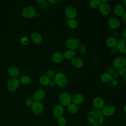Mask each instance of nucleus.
Instances as JSON below:
<instances>
[{
    "label": "nucleus",
    "mask_w": 126,
    "mask_h": 126,
    "mask_svg": "<svg viewBox=\"0 0 126 126\" xmlns=\"http://www.w3.org/2000/svg\"><path fill=\"white\" fill-rule=\"evenodd\" d=\"M87 120L94 126H100L104 121V116L101 110L93 109L89 112L87 115Z\"/></svg>",
    "instance_id": "1"
},
{
    "label": "nucleus",
    "mask_w": 126,
    "mask_h": 126,
    "mask_svg": "<svg viewBox=\"0 0 126 126\" xmlns=\"http://www.w3.org/2000/svg\"><path fill=\"white\" fill-rule=\"evenodd\" d=\"M54 82L55 85L60 88H64L68 84L67 77L62 72H56L54 77Z\"/></svg>",
    "instance_id": "2"
},
{
    "label": "nucleus",
    "mask_w": 126,
    "mask_h": 126,
    "mask_svg": "<svg viewBox=\"0 0 126 126\" xmlns=\"http://www.w3.org/2000/svg\"><path fill=\"white\" fill-rule=\"evenodd\" d=\"M20 84L19 79L10 77L7 80L6 83V90L10 93H14L19 88Z\"/></svg>",
    "instance_id": "3"
},
{
    "label": "nucleus",
    "mask_w": 126,
    "mask_h": 126,
    "mask_svg": "<svg viewBox=\"0 0 126 126\" xmlns=\"http://www.w3.org/2000/svg\"><path fill=\"white\" fill-rule=\"evenodd\" d=\"M58 100L60 104L66 107L72 102V95L67 92H62L59 95Z\"/></svg>",
    "instance_id": "4"
},
{
    "label": "nucleus",
    "mask_w": 126,
    "mask_h": 126,
    "mask_svg": "<svg viewBox=\"0 0 126 126\" xmlns=\"http://www.w3.org/2000/svg\"><path fill=\"white\" fill-rule=\"evenodd\" d=\"M37 11L36 9L32 6L29 5L25 7L22 10V16L27 19H32L36 17Z\"/></svg>",
    "instance_id": "5"
},
{
    "label": "nucleus",
    "mask_w": 126,
    "mask_h": 126,
    "mask_svg": "<svg viewBox=\"0 0 126 126\" xmlns=\"http://www.w3.org/2000/svg\"><path fill=\"white\" fill-rule=\"evenodd\" d=\"M64 15L67 20L76 19L78 16V10L73 5H67L64 8Z\"/></svg>",
    "instance_id": "6"
},
{
    "label": "nucleus",
    "mask_w": 126,
    "mask_h": 126,
    "mask_svg": "<svg viewBox=\"0 0 126 126\" xmlns=\"http://www.w3.org/2000/svg\"><path fill=\"white\" fill-rule=\"evenodd\" d=\"M81 43V39L77 38H69L65 41V46L67 49L75 51Z\"/></svg>",
    "instance_id": "7"
},
{
    "label": "nucleus",
    "mask_w": 126,
    "mask_h": 126,
    "mask_svg": "<svg viewBox=\"0 0 126 126\" xmlns=\"http://www.w3.org/2000/svg\"><path fill=\"white\" fill-rule=\"evenodd\" d=\"M31 108L32 113L36 115H41L44 110L43 104L39 101H34Z\"/></svg>",
    "instance_id": "8"
},
{
    "label": "nucleus",
    "mask_w": 126,
    "mask_h": 126,
    "mask_svg": "<svg viewBox=\"0 0 126 126\" xmlns=\"http://www.w3.org/2000/svg\"><path fill=\"white\" fill-rule=\"evenodd\" d=\"M107 24L109 28L111 30H116L120 27L121 21L116 17H111L107 20Z\"/></svg>",
    "instance_id": "9"
},
{
    "label": "nucleus",
    "mask_w": 126,
    "mask_h": 126,
    "mask_svg": "<svg viewBox=\"0 0 126 126\" xmlns=\"http://www.w3.org/2000/svg\"><path fill=\"white\" fill-rule=\"evenodd\" d=\"M116 107L112 104H105L104 107L101 110L103 115L105 117H110L116 112Z\"/></svg>",
    "instance_id": "10"
},
{
    "label": "nucleus",
    "mask_w": 126,
    "mask_h": 126,
    "mask_svg": "<svg viewBox=\"0 0 126 126\" xmlns=\"http://www.w3.org/2000/svg\"><path fill=\"white\" fill-rule=\"evenodd\" d=\"M98 9L100 14L104 16L109 15L111 11V6L108 2H101Z\"/></svg>",
    "instance_id": "11"
},
{
    "label": "nucleus",
    "mask_w": 126,
    "mask_h": 126,
    "mask_svg": "<svg viewBox=\"0 0 126 126\" xmlns=\"http://www.w3.org/2000/svg\"><path fill=\"white\" fill-rule=\"evenodd\" d=\"M126 63V61L124 56H119L116 57L112 62V65L114 68H119L124 67Z\"/></svg>",
    "instance_id": "12"
},
{
    "label": "nucleus",
    "mask_w": 126,
    "mask_h": 126,
    "mask_svg": "<svg viewBox=\"0 0 126 126\" xmlns=\"http://www.w3.org/2000/svg\"><path fill=\"white\" fill-rule=\"evenodd\" d=\"M92 105L95 109L101 110L105 105V102L102 97H95L92 101Z\"/></svg>",
    "instance_id": "13"
},
{
    "label": "nucleus",
    "mask_w": 126,
    "mask_h": 126,
    "mask_svg": "<svg viewBox=\"0 0 126 126\" xmlns=\"http://www.w3.org/2000/svg\"><path fill=\"white\" fill-rule=\"evenodd\" d=\"M46 92L43 89H38L33 93L32 98L34 101H41L45 97Z\"/></svg>",
    "instance_id": "14"
},
{
    "label": "nucleus",
    "mask_w": 126,
    "mask_h": 126,
    "mask_svg": "<svg viewBox=\"0 0 126 126\" xmlns=\"http://www.w3.org/2000/svg\"><path fill=\"white\" fill-rule=\"evenodd\" d=\"M70 64L74 68L80 69L83 67L84 65V62L80 57L76 56L70 60Z\"/></svg>",
    "instance_id": "15"
},
{
    "label": "nucleus",
    "mask_w": 126,
    "mask_h": 126,
    "mask_svg": "<svg viewBox=\"0 0 126 126\" xmlns=\"http://www.w3.org/2000/svg\"><path fill=\"white\" fill-rule=\"evenodd\" d=\"M64 112V107L60 104H56L53 108V110H52L53 115L55 117L57 118L63 116Z\"/></svg>",
    "instance_id": "16"
},
{
    "label": "nucleus",
    "mask_w": 126,
    "mask_h": 126,
    "mask_svg": "<svg viewBox=\"0 0 126 126\" xmlns=\"http://www.w3.org/2000/svg\"><path fill=\"white\" fill-rule=\"evenodd\" d=\"M30 37L32 41L35 44H41L43 40V36L42 34L38 32H33L30 34Z\"/></svg>",
    "instance_id": "17"
},
{
    "label": "nucleus",
    "mask_w": 126,
    "mask_h": 126,
    "mask_svg": "<svg viewBox=\"0 0 126 126\" xmlns=\"http://www.w3.org/2000/svg\"><path fill=\"white\" fill-rule=\"evenodd\" d=\"M118 52L122 54H126V39L122 38L118 40V43L116 47Z\"/></svg>",
    "instance_id": "18"
},
{
    "label": "nucleus",
    "mask_w": 126,
    "mask_h": 126,
    "mask_svg": "<svg viewBox=\"0 0 126 126\" xmlns=\"http://www.w3.org/2000/svg\"><path fill=\"white\" fill-rule=\"evenodd\" d=\"M51 61L55 63H60L64 60L63 53L61 52H55L52 54L51 57Z\"/></svg>",
    "instance_id": "19"
},
{
    "label": "nucleus",
    "mask_w": 126,
    "mask_h": 126,
    "mask_svg": "<svg viewBox=\"0 0 126 126\" xmlns=\"http://www.w3.org/2000/svg\"><path fill=\"white\" fill-rule=\"evenodd\" d=\"M7 73L10 77L18 78L20 74L19 68L15 65H10L7 69Z\"/></svg>",
    "instance_id": "20"
},
{
    "label": "nucleus",
    "mask_w": 126,
    "mask_h": 126,
    "mask_svg": "<svg viewBox=\"0 0 126 126\" xmlns=\"http://www.w3.org/2000/svg\"><path fill=\"white\" fill-rule=\"evenodd\" d=\"M85 99L84 95L80 93H76L72 95V102L78 105L83 103Z\"/></svg>",
    "instance_id": "21"
},
{
    "label": "nucleus",
    "mask_w": 126,
    "mask_h": 126,
    "mask_svg": "<svg viewBox=\"0 0 126 126\" xmlns=\"http://www.w3.org/2000/svg\"><path fill=\"white\" fill-rule=\"evenodd\" d=\"M113 11L116 16L121 17L126 11V9L122 4L116 3L113 6Z\"/></svg>",
    "instance_id": "22"
},
{
    "label": "nucleus",
    "mask_w": 126,
    "mask_h": 126,
    "mask_svg": "<svg viewBox=\"0 0 126 126\" xmlns=\"http://www.w3.org/2000/svg\"><path fill=\"white\" fill-rule=\"evenodd\" d=\"M118 40L116 37L110 36L106 38L105 40V44L108 47L111 49L115 48L116 47L117 44L118 43Z\"/></svg>",
    "instance_id": "23"
},
{
    "label": "nucleus",
    "mask_w": 126,
    "mask_h": 126,
    "mask_svg": "<svg viewBox=\"0 0 126 126\" xmlns=\"http://www.w3.org/2000/svg\"><path fill=\"white\" fill-rule=\"evenodd\" d=\"M100 80L101 82L104 83H109L112 81L113 77L112 75L109 73L105 72L101 74L100 77Z\"/></svg>",
    "instance_id": "24"
},
{
    "label": "nucleus",
    "mask_w": 126,
    "mask_h": 126,
    "mask_svg": "<svg viewBox=\"0 0 126 126\" xmlns=\"http://www.w3.org/2000/svg\"><path fill=\"white\" fill-rule=\"evenodd\" d=\"M76 52L74 50L67 49L63 53L64 59L66 60H71L76 57Z\"/></svg>",
    "instance_id": "25"
},
{
    "label": "nucleus",
    "mask_w": 126,
    "mask_h": 126,
    "mask_svg": "<svg viewBox=\"0 0 126 126\" xmlns=\"http://www.w3.org/2000/svg\"><path fill=\"white\" fill-rule=\"evenodd\" d=\"M38 81H39V83H40V84H41V85L44 86H49V85L51 82V79L50 78H49L48 77H47V76H46L45 75L41 76L39 78Z\"/></svg>",
    "instance_id": "26"
},
{
    "label": "nucleus",
    "mask_w": 126,
    "mask_h": 126,
    "mask_svg": "<svg viewBox=\"0 0 126 126\" xmlns=\"http://www.w3.org/2000/svg\"><path fill=\"white\" fill-rule=\"evenodd\" d=\"M20 83L24 85H28L31 83L32 79L30 76L27 75H24L21 76L19 79Z\"/></svg>",
    "instance_id": "27"
},
{
    "label": "nucleus",
    "mask_w": 126,
    "mask_h": 126,
    "mask_svg": "<svg viewBox=\"0 0 126 126\" xmlns=\"http://www.w3.org/2000/svg\"><path fill=\"white\" fill-rule=\"evenodd\" d=\"M66 107H67V110L68 112L71 114H76L78 111V110H79L78 105L72 102L70 103Z\"/></svg>",
    "instance_id": "28"
},
{
    "label": "nucleus",
    "mask_w": 126,
    "mask_h": 126,
    "mask_svg": "<svg viewBox=\"0 0 126 126\" xmlns=\"http://www.w3.org/2000/svg\"><path fill=\"white\" fill-rule=\"evenodd\" d=\"M67 25L69 29L74 30L78 27V23L75 19H68L67 21Z\"/></svg>",
    "instance_id": "29"
},
{
    "label": "nucleus",
    "mask_w": 126,
    "mask_h": 126,
    "mask_svg": "<svg viewBox=\"0 0 126 126\" xmlns=\"http://www.w3.org/2000/svg\"><path fill=\"white\" fill-rule=\"evenodd\" d=\"M101 2L99 0H91L89 2V5L91 8L93 9H98Z\"/></svg>",
    "instance_id": "30"
},
{
    "label": "nucleus",
    "mask_w": 126,
    "mask_h": 126,
    "mask_svg": "<svg viewBox=\"0 0 126 126\" xmlns=\"http://www.w3.org/2000/svg\"><path fill=\"white\" fill-rule=\"evenodd\" d=\"M57 123L60 126H65L67 124V120L63 116L57 118Z\"/></svg>",
    "instance_id": "31"
},
{
    "label": "nucleus",
    "mask_w": 126,
    "mask_h": 126,
    "mask_svg": "<svg viewBox=\"0 0 126 126\" xmlns=\"http://www.w3.org/2000/svg\"><path fill=\"white\" fill-rule=\"evenodd\" d=\"M78 52L80 54H85L87 51V48L86 45L83 43H81L80 45L79 46L78 49Z\"/></svg>",
    "instance_id": "32"
},
{
    "label": "nucleus",
    "mask_w": 126,
    "mask_h": 126,
    "mask_svg": "<svg viewBox=\"0 0 126 126\" xmlns=\"http://www.w3.org/2000/svg\"><path fill=\"white\" fill-rule=\"evenodd\" d=\"M56 73V72L54 70L50 69H48L47 71H46V72L45 73V75L46 76H47V77H48L49 78H51L54 77Z\"/></svg>",
    "instance_id": "33"
},
{
    "label": "nucleus",
    "mask_w": 126,
    "mask_h": 126,
    "mask_svg": "<svg viewBox=\"0 0 126 126\" xmlns=\"http://www.w3.org/2000/svg\"><path fill=\"white\" fill-rule=\"evenodd\" d=\"M20 42L22 45L26 46L29 43V38L27 36H23L21 38Z\"/></svg>",
    "instance_id": "34"
},
{
    "label": "nucleus",
    "mask_w": 126,
    "mask_h": 126,
    "mask_svg": "<svg viewBox=\"0 0 126 126\" xmlns=\"http://www.w3.org/2000/svg\"><path fill=\"white\" fill-rule=\"evenodd\" d=\"M34 101V100H33L32 97H28L26 99V100L25 101V104H26V105L27 107L31 108V106H32Z\"/></svg>",
    "instance_id": "35"
},
{
    "label": "nucleus",
    "mask_w": 126,
    "mask_h": 126,
    "mask_svg": "<svg viewBox=\"0 0 126 126\" xmlns=\"http://www.w3.org/2000/svg\"><path fill=\"white\" fill-rule=\"evenodd\" d=\"M126 73V70L124 66L120 67L118 69V73L119 75L123 76Z\"/></svg>",
    "instance_id": "36"
},
{
    "label": "nucleus",
    "mask_w": 126,
    "mask_h": 126,
    "mask_svg": "<svg viewBox=\"0 0 126 126\" xmlns=\"http://www.w3.org/2000/svg\"><path fill=\"white\" fill-rule=\"evenodd\" d=\"M107 72L109 73V74H111L112 75L113 74H114V73H115V69L113 67H112V66H109L107 68V71H106Z\"/></svg>",
    "instance_id": "37"
},
{
    "label": "nucleus",
    "mask_w": 126,
    "mask_h": 126,
    "mask_svg": "<svg viewBox=\"0 0 126 126\" xmlns=\"http://www.w3.org/2000/svg\"><path fill=\"white\" fill-rule=\"evenodd\" d=\"M61 0H47V1L49 3L52 5H56L59 3L61 2Z\"/></svg>",
    "instance_id": "38"
},
{
    "label": "nucleus",
    "mask_w": 126,
    "mask_h": 126,
    "mask_svg": "<svg viewBox=\"0 0 126 126\" xmlns=\"http://www.w3.org/2000/svg\"><path fill=\"white\" fill-rule=\"evenodd\" d=\"M121 21L124 24L126 25V10L121 16Z\"/></svg>",
    "instance_id": "39"
},
{
    "label": "nucleus",
    "mask_w": 126,
    "mask_h": 126,
    "mask_svg": "<svg viewBox=\"0 0 126 126\" xmlns=\"http://www.w3.org/2000/svg\"><path fill=\"white\" fill-rule=\"evenodd\" d=\"M122 36L123 37V38H125L126 39V28L123 32Z\"/></svg>",
    "instance_id": "40"
},
{
    "label": "nucleus",
    "mask_w": 126,
    "mask_h": 126,
    "mask_svg": "<svg viewBox=\"0 0 126 126\" xmlns=\"http://www.w3.org/2000/svg\"><path fill=\"white\" fill-rule=\"evenodd\" d=\"M111 52L112 53H113V54H115L117 52H118L116 47L115 48H111Z\"/></svg>",
    "instance_id": "41"
},
{
    "label": "nucleus",
    "mask_w": 126,
    "mask_h": 126,
    "mask_svg": "<svg viewBox=\"0 0 126 126\" xmlns=\"http://www.w3.org/2000/svg\"><path fill=\"white\" fill-rule=\"evenodd\" d=\"M36 1L37 3H38L39 4H41V3H43L45 1V0H36Z\"/></svg>",
    "instance_id": "42"
},
{
    "label": "nucleus",
    "mask_w": 126,
    "mask_h": 126,
    "mask_svg": "<svg viewBox=\"0 0 126 126\" xmlns=\"http://www.w3.org/2000/svg\"><path fill=\"white\" fill-rule=\"evenodd\" d=\"M122 4L124 6L125 8H126V0H123Z\"/></svg>",
    "instance_id": "43"
},
{
    "label": "nucleus",
    "mask_w": 126,
    "mask_h": 126,
    "mask_svg": "<svg viewBox=\"0 0 126 126\" xmlns=\"http://www.w3.org/2000/svg\"><path fill=\"white\" fill-rule=\"evenodd\" d=\"M123 79L126 83V73L123 76Z\"/></svg>",
    "instance_id": "44"
},
{
    "label": "nucleus",
    "mask_w": 126,
    "mask_h": 126,
    "mask_svg": "<svg viewBox=\"0 0 126 126\" xmlns=\"http://www.w3.org/2000/svg\"><path fill=\"white\" fill-rule=\"evenodd\" d=\"M55 83L54 82H51V83H50V85H49V86H50V87H53V86H54V85H55Z\"/></svg>",
    "instance_id": "45"
},
{
    "label": "nucleus",
    "mask_w": 126,
    "mask_h": 126,
    "mask_svg": "<svg viewBox=\"0 0 126 126\" xmlns=\"http://www.w3.org/2000/svg\"><path fill=\"white\" fill-rule=\"evenodd\" d=\"M101 2H108L110 0H99Z\"/></svg>",
    "instance_id": "46"
},
{
    "label": "nucleus",
    "mask_w": 126,
    "mask_h": 126,
    "mask_svg": "<svg viewBox=\"0 0 126 126\" xmlns=\"http://www.w3.org/2000/svg\"><path fill=\"white\" fill-rule=\"evenodd\" d=\"M123 111L126 114V105H125L124 108H123Z\"/></svg>",
    "instance_id": "47"
},
{
    "label": "nucleus",
    "mask_w": 126,
    "mask_h": 126,
    "mask_svg": "<svg viewBox=\"0 0 126 126\" xmlns=\"http://www.w3.org/2000/svg\"><path fill=\"white\" fill-rule=\"evenodd\" d=\"M124 67H125V69H126V63L125 64V66H124Z\"/></svg>",
    "instance_id": "48"
},
{
    "label": "nucleus",
    "mask_w": 126,
    "mask_h": 126,
    "mask_svg": "<svg viewBox=\"0 0 126 126\" xmlns=\"http://www.w3.org/2000/svg\"><path fill=\"white\" fill-rule=\"evenodd\" d=\"M125 60H126V54L125 55Z\"/></svg>",
    "instance_id": "49"
}]
</instances>
